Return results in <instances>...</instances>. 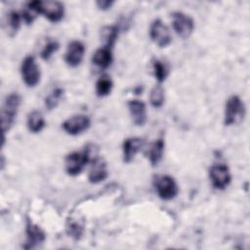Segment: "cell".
Segmentation results:
<instances>
[{
    "label": "cell",
    "mask_w": 250,
    "mask_h": 250,
    "mask_svg": "<svg viewBox=\"0 0 250 250\" xmlns=\"http://www.w3.org/2000/svg\"><path fill=\"white\" fill-rule=\"evenodd\" d=\"M83 230H84L83 224L79 220L75 218L68 219L66 223V232L69 236H71L75 240H78L81 238L83 234Z\"/></svg>",
    "instance_id": "obj_21"
},
{
    "label": "cell",
    "mask_w": 250,
    "mask_h": 250,
    "mask_svg": "<svg viewBox=\"0 0 250 250\" xmlns=\"http://www.w3.org/2000/svg\"><path fill=\"white\" fill-rule=\"evenodd\" d=\"M28 4L39 14L44 15L52 22H59L64 16V6L60 1L34 0Z\"/></svg>",
    "instance_id": "obj_3"
},
{
    "label": "cell",
    "mask_w": 250,
    "mask_h": 250,
    "mask_svg": "<svg viewBox=\"0 0 250 250\" xmlns=\"http://www.w3.org/2000/svg\"><path fill=\"white\" fill-rule=\"evenodd\" d=\"M165 142L163 138H159L152 142L146 151V155L152 166H157L163 158Z\"/></svg>",
    "instance_id": "obj_16"
},
{
    "label": "cell",
    "mask_w": 250,
    "mask_h": 250,
    "mask_svg": "<svg viewBox=\"0 0 250 250\" xmlns=\"http://www.w3.org/2000/svg\"><path fill=\"white\" fill-rule=\"evenodd\" d=\"M112 59V49L104 46L96 50L93 55L92 62L100 68L105 69L111 64Z\"/></svg>",
    "instance_id": "obj_17"
},
{
    "label": "cell",
    "mask_w": 250,
    "mask_h": 250,
    "mask_svg": "<svg viewBox=\"0 0 250 250\" xmlns=\"http://www.w3.org/2000/svg\"><path fill=\"white\" fill-rule=\"evenodd\" d=\"M209 178L216 189H225L231 181L229 168L224 163L214 164L209 169Z\"/></svg>",
    "instance_id": "obj_7"
},
{
    "label": "cell",
    "mask_w": 250,
    "mask_h": 250,
    "mask_svg": "<svg viewBox=\"0 0 250 250\" xmlns=\"http://www.w3.org/2000/svg\"><path fill=\"white\" fill-rule=\"evenodd\" d=\"M21 72L23 82L28 87H35L40 82L41 72L33 56H27L21 62Z\"/></svg>",
    "instance_id": "obj_6"
},
{
    "label": "cell",
    "mask_w": 250,
    "mask_h": 250,
    "mask_svg": "<svg viewBox=\"0 0 250 250\" xmlns=\"http://www.w3.org/2000/svg\"><path fill=\"white\" fill-rule=\"evenodd\" d=\"M84 54L85 45L79 40H73L68 44L66 48V52L64 55L65 62L71 67H76L82 62Z\"/></svg>",
    "instance_id": "obj_12"
},
{
    "label": "cell",
    "mask_w": 250,
    "mask_h": 250,
    "mask_svg": "<svg viewBox=\"0 0 250 250\" xmlns=\"http://www.w3.org/2000/svg\"><path fill=\"white\" fill-rule=\"evenodd\" d=\"M97 156H93V149L87 146L81 151H73L66 155L64 159L65 171L69 176L79 175L86 165L92 162Z\"/></svg>",
    "instance_id": "obj_1"
},
{
    "label": "cell",
    "mask_w": 250,
    "mask_h": 250,
    "mask_svg": "<svg viewBox=\"0 0 250 250\" xmlns=\"http://www.w3.org/2000/svg\"><path fill=\"white\" fill-rule=\"evenodd\" d=\"M91 163V168L88 174L89 182L91 184H99L104 182L108 175L105 161L103 158L97 156L95 159L92 160Z\"/></svg>",
    "instance_id": "obj_13"
},
{
    "label": "cell",
    "mask_w": 250,
    "mask_h": 250,
    "mask_svg": "<svg viewBox=\"0 0 250 250\" xmlns=\"http://www.w3.org/2000/svg\"><path fill=\"white\" fill-rule=\"evenodd\" d=\"M129 112L136 126H144L146 122V107L140 100H132L128 103Z\"/></svg>",
    "instance_id": "obj_15"
},
{
    "label": "cell",
    "mask_w": 250,
    "mask_h": 250,
    "mask_svg": "<svg viewBox=\"0 0 250 250\" xmlns=\"http://www.w3.org/2000/svg\"><path fill=\"white\" fill-rule=\"evenodd\" d=\"M245 105L238 96H231L226 103L224 123L226 126L235 125L243 120Z\"/></svg>",
    "instance_id": "obj_4"
},
{
    "label": "cell",
    "mask_w": 250,
    "mask_h": 250,
    "mask_svg": "<svg viewBox=\"0 0 250 250\" xmlns=\"http://www.w3.org/2000/svg\"><path fill=\"white\" fill-rule=\"evenodd\" d=\"M113 87V82L109 75H102L96 83V94L98 97H105L110 94Z\"/></svg>",
    "instance_id": "obj_20"
},
{
    "label": "cell",
    "mask_w": 250,
    "mask_h": 250,
    "mask_svg": "<svg viewBox=\"0 0 250 250\" xmlns=\"http://www.w3.org/2000/svg\"><path fill=\"white\" fill-rule=\"evenodd\" d=\"M91 125V119L85 114H76L67 118L62 124V129L71 136H76L86 131Z\"/></svg>",
    "instance_id": "obj_10"
},
{
    "label": "cell",
    "mask_w": 250,
    "mask_h": 250,
    "mask_svg": "<svg viewBox=\"0 0 250 250\" xmlns=\"http://www.w3.org/2000/svg\"><path fill=\"white\" fill-rule=\"evenodd\" d=\"M144 146L143 139L139 137H130L124 140L122 144L123 161L125 163H130L134 160L136 154L141 150Z\"/></svg>",
    "instance_id": "obj_14"
},
{
    "label": "cell",
    "mask_w": 250,
    "mask_h": 250,
    "mask_svg": "<svg viewBox=\"0 0 250 250\" xmlns=\"http://www.w3.org/2000/svg\"><path fill=\"white\" fill-rule=\"evenodd\" d=\"M152 68H153L154 76L159 83L166 80V78L169 74V68L166 63H164L160 60H153Z\"/></svg>",
    "instance_id": "obj_24"
},
{
    "label": "cell",
    "mask_w": 250,
    "mask_h": 250,
    "mask_svg": "<svg viewBox=\"0 0 250 250\" xmlns=\"http://www.w3.org/2000/svg\"><path fill=\"white\" fill-rule=\"evenodd\" d=\"M25 233H26V241H25V244L23 245L24 249L35 248L36 246L43 243L46 239L45 231L29 219L26 220Z\"/></svg>",
    "instance_id": "obj_11"
},
{
    "label": "cell",
    "mask_w": 250,
    "mask_h": 250,
    "mask_svg": "<svg viewBox=\"0 0 250 250\" xmlns=\"http://www.w3.org/2000/svg\"><path fill=\"white\" fill-rule=\"evenodd\" d=\"M21 15V19L23 20V21L27 24H30L34 21V20L36 19V17L39 15L28 3L26 4L25 8L23 9Z\"/></svg>",
    "instance_id": "obj_27"
},
{
    "label": "cell",
    "mask_w": 250,
    "mask_h": 250,
    "mask_svg": "<svg viewBox=\"0 0 250 250\" xmlns=\"http://www.w3.org/2000/svg\"><path fill=\"white\" fill-rule=\"evenodd\" d=\"M60 48V44L58 41L56 40H49L45 46L43 47L41 53H40V56L43 60L45 61H48L54 53H56Z\"/></svg>",
    "instance_id": "obj_26"
},
{
    "label": "cell",
    "mask_w": 250,
    "mask_h": 250,
    "mask_svg": "<svg viewBox=\"0 0 250 250\" xmlns=\"http://www.w3.org/2000/svg\"><path fill=\"white\" fill-rule=\"evenodd\" d=\"M172 19L173 28L176 33L184 39L188 38L194 29L193 20L183 12H174L172 14Z\"/></svg>",
    "instance_id": "obj_9"
},
{
    "label": "cell",
    "mask_w": 250,
    "mask_h": 250,
    "mask_svg": "<svg viewBox=\"0 0 250 250\" xmlns=\"http://www.w3.org/2000/svg\"><path fill=\"white\" fill-rule=\"evenodd\" d=\"M46 125L45 118L39 110H32L27 116V128L32 133H39Z\"/></svg>",
    "instance_id": "obj_18"
},
{
    "label": "cell",
    "mask_w": 250,
    "mask_h": 250,
    "mask_svg": "<svg viewBox=\"0 0 250 250\" xmlns=\"http://www.w3.org/2000/svg\"><path fill=\"white\" fill-rule=\"evenodd\" d=\"M113 1H108V0H102V1H97V6L99 7V9L105 11L110 9V7L113 5Z\"/></svg>",
    "instance_id": "obj_28"
},
{
    "label": "cell",
    "mask_w": 250,
    "mask_h": 250,
    "mask_svg": "<svg viewBox=\"0 0 250 250\" xmlns=\"http://www.w3.org/2000/svg\"><path fill=\"white\" fill-rule=\"evenodd\" d=\"M164 101H165V91H164V88L158 84V85H155L150 93H149V102H150V104L155 107V108H158V107H161L164 104Z\"/></svg>",
    "instance_id": "obj_22"
},
{
    "label": "cell",
    "mask_w": 250,
    "mask_h": 250,
    "mask_svg": "<svg viewBox=\"0 0 250 250\" xmlns=\"http://www.w3.org/2000/svg\"><path fill=\"white\" fill-rule=\"evenodd\" d=\"M21 15L16 11H12L8 15L7 23H8L9 33H12V35L17 33V31L19 30V28L21 26Z\"/></svg>",
    "instance_id": "obj_25"
},
{
    "label": "cell",
    "mask_w": 250,
    "mask_h": 250,
    "mask_svg": "<svg viewBox=\"0 0 250 250\" xmlns=\"http://www.w3.org/2000/svg\"><path fill=\"white\" fill-rule=\"evenodd\" d=\"M21 105V97L18 93H11L4 100L1 108L2 131L5 135L13 126Z\"/></svg>",
    "instance_id": "obj_2"
},
{
    "label": "cell",
    "mask_w": 250,
    "mask_h": 250,
    "mask_svg": "<svg viewBox=\"0 0 250 250\" xmlns=\"http://www.w3.org/2000/svg\"><path fill=\"white\" fill-rule=\"evenodd\" d=\"M149 36L158 47L165 48L172 42V35L168 26L160 20H154L149 27Z\"/></svg>",
    "instance_id": "obj_8"
},
{
    "label": "cell",
    "mask_w": 250,
    "mask_h": 250,
    "mask_svg": "<svg viewBox=\"0 0 250 250\" xmlns=\"http://www.w3.org/2000/svg\"><path fill=\"white\" fill-rule=\"evenodd\" d=\"M64 94L63 89L62 88H56L54 89L45 99V106L48 110L54 109L61 102Z\"/></svg>",
    "instance_id": "obj_23"
},
{
    "label": "cell",
    "mask_w": 250,
    "mask_h": 250,
    "mask_svg": "<svg viewBox=\"0 0 250 250\" xmlns=\"http://www.w3.org/2000/svg\"><path fill=\"white\" fill-rule=\"evenodd\" d=\"M153 185L157 195L163 200H172L179 193V187L175 179L169 175L155 176Z\"/></svg>",
    "instance_id": "obj_5"
},
{
    "label": "cell",
    "mask_w": 250,
    "mask_h": 250,
    "mask_svg": "<svg viewBox=\"0 0 250 250\" xmlns=\"http://www.w3.org/2000/svg\"><path fill=\"white\" fill-rule=\"evenodd\" d=\"M119 33V27L117 25H107L102 29V39L104 42V46L110 49L113 48Z\"/></svg>",
    "instance_id": "obj_19"
}]
</instances>
